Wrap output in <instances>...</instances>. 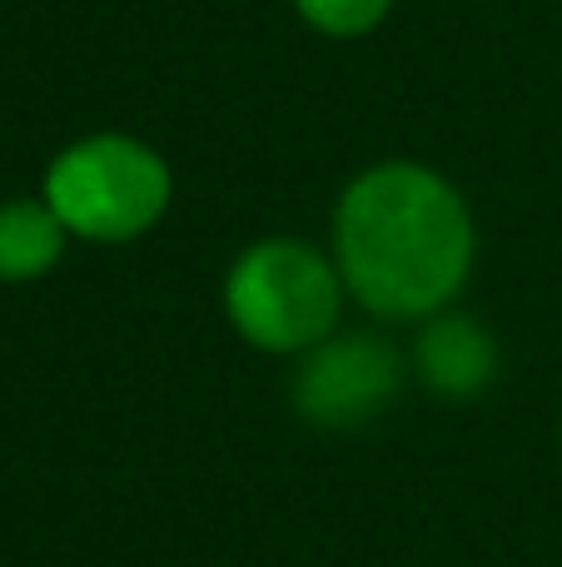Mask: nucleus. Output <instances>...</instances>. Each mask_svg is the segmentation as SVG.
Wrapping results in <instances>:
<instances>
[{
  "label": "nucleus",
  "instance_id": "nucleus-1",
  "mask_svg": "<svg viewBox=\"0 0 562 567\" xmlns=\"http://www.w3.org/2000/svg\"><path fill=\"white\" fill-rule=\"evenodd\" d=\"M478 229L464 195L418 159L368 165L334 205V265L378 319H434L473 275Z\"/></svg>",
  "mask_w": 562,
  "mask_h": 567
},
{
  "label": "nucleus",
  "instance_id": "nucleus-2",
  "mask_svg": "<svg viewBox=\"0 0 562 567\" xmlns=\"http://www.w3.org/2000/svg\"><path fill=\"white\" fill-rule=\"evenodd\" d=\"M344 275L309 239H254L229 265L225 313L244 343L264 353H309L339 329Z\"/></svg>",
  "mask_w": 562,
  "mask_h": 567
},
{
  "label": "nucleus",
  "instance_id": "nucleus-3",
  "mask_svg": "<svg viewBox=\"0 0 562 567\" xmlns=\"http://www.w3.org/2000/svg\"><path fill=\"white\" fill-rule=\"evenodd\" d=\"M175 179L159 150L135 135H85L45 169V205L90 245H129L165 219Z\"/></svg>",
  "mask_w": 562,
  "mask_h": 567
},
{
  "label": "nucleus",
  "instance_id": "nucleus-4",
  "mask_svg": "<svg viewBox=\"0 0 562 567\" xmlns=\"http://www.w3.org/2000/svg\"><path fill=\"white\" fill-rule=\"evenodd\" d=\"M404 383V363L374 333H329L324 343L304 353L294 373V409L309 423L348 429L388 409V399Z\"/></svg>",
  "mask_w": 562,
  "mask_h": 567
},
{
  "label": "nucleus",
  "instance_id": "nucleus-5",
  "mask_svg": "<svg viewBox=\"0 0 562 567\" xmlns=\"http://www.w3.org/2000/svg\"><path fill=\"white\" fill-rule=\"evenodd\" d=\"M414 369L444 399H473L498 373V343L468 313H434L414 343Z\"/></svg>",
  "mask_w": 562,
  "mask_h": 567
},
{
  "label": "nucleus",
  "instance_id": "nucleus-6",
  "mask_svg": "<svg viewBox=\"0 0 562 567\" xmlns=\"http://www.w3.org/2000/svg\"><path fill=\"white\" fill-rule=\"evenodd\" d=\"M65 239L70 229L60 225V215L45 199H6L0 205V279L25 284L50 275L65 255Z\"/></svg>",
  "mask_w": 562,
  "mask_h": 567
},
{
  "label": "nucleus",
  "instance_id": "nucleus-7",
  "mask_svg": "<svg viewBox=\"0 0 562 567\" xmlns=\"http://www.w3.org/2000/svg\"><path fill=\"white\" fill-rule=\"evenodd\" d=\"M294 6L319 35L354 40V35H368V30L384 25L394 0H294Z\"/></svg>",
  "mask_w": 562,
  "mask_h": 567
}]
</instances>
